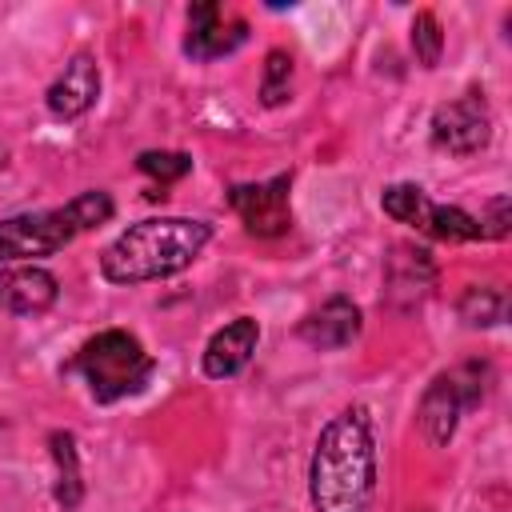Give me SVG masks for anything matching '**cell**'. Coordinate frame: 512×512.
I'll return each instance as SVG.
<instances>
[{
	"mask_svg": "<svg viewBox=\"0 0 512 512\" xmlns=\"http://www.w3.org/2000/svg\"><path fill=\"white\" fill-rule=\"evenodd\" d=\"M360 328H364L360 308L348 296H332L300 320V340L320 348V352H336V348H348L360 336Z\"/></svg>",
	"mask_w": 512,
	"mask_h": 512,
	"instance_id": "cell-13",
	"label": "cell"
},
{
	"mask_svg": "<svg viewBox=\"0 0 512 512\" xmlns=\"http://www.w3.org/2000/svg\"><path fill=\"white\" fill-rule=\"evenodd\" d=\"M256 344H260V324L252 316H236L232 324H224L220 332H212V340L204 344V376L208 380L236 376L252 360Z\"/></svg>",
	"mask_w": 512,
	"mask_h": 512,
	"instance_id": "cell-14",
	"label": "cell"
},
{
	"mask_svg": "<svg viewBox=\"0 0 512 512\" xmlns=\"http://www.w3.org/2000/svg\"><path fill=\"white\" fill-rule=\"evenodd\" d=\"M488 136H492V112H488L484 92H476V88L432 112V144L452 156L480 152L488 144Z\"/></svg>",
	"mask_w": 512,
	"mask_h": 512,
	"instance_id": "cell-7",
	"label": "cell"
},
{
	"mask_svg": "<svg viewBox=\"0 0 512 512\" xmlns=\"http://www.w3.org/2000/svg\"><path fill=\"white\" fill-rule=\"evenodd\" d=\"M108 216H112V196L100 192V188L72 196L64 208L8 216V220H0V264L32 260V256H52L64 244H72L80 232L100 228Z\"/></svg>",
	"mask_w": 512,
	"mask_h": 512,
	"instance_id": "cell-3",
	"label": "cell"
},
{
	"mask_svg": "<svg viewBox=\"0 0 512 512\" xmlns=\"http://www.w3.org/2000/svg\"><path fill=\"white\" fill-rule=\"evenodd\" d=\"M412 52H416L420 68H436L440 64L444 32H440V20L432 12H416V20H412Z\"/></svg>",
	"mask_w": 512,
	"mask_h": 512,
	"instance_id": "cell-19",
	"label": "cell"
},
{
	"mask_svg": "<svg viewBox=\"0 0 512 512\" xmlns=\"http://www.w3.org/2000/svg\"><path fill=\"white\" fill-rule=\"evenodd\" d=\"M288 88H292V56L284 48H272L264 56V76H260V100L264 108H276L288 100Z\"/></svg>",
	"mask_w": 512,
	"mask_h": 512,
	"instance_id": "cell-18",
	"label": "cell"
},
{
	"mask_svg": "<svg viewBox=\"0 0 512 512\" xmlns=\"http://www.w3.org/2000/svg\"><path fill=\"white\" fill-rule=\"evenodd\" d=\"M152 368L156 364L144 352V344L124 328L96 332L92 340H84V348L72 360V372L84 376L96 404H112V400H124V396L140 392L152 380Z\"/></svg>",
	"mask_w": 512,
	"mask_h": 512,
	"instance_id": "cell-4",
	"label": "cell"
},
{
	"mask_svg": "<svg viewBox=\"0 0 512 512\" xmlns=\"http://www.w3.org/2000/svg\"><path fill=\"white\" fill-rule=\"evenodd\" d=\"M0 168H4V152H0Z\"/></svg>",
	"mask_w": 512,
	"mask_h": 512,
	"instance_id": "cell-21",
	"label": "cell"
},
{
	"mask_svg": "<svg viewBox=\"0 0 512 512\" xmlns=\"http://www.w3.org/2000/svg\"><path fill=\"white\" fill-rule=\"evenodd\" d=\"M56 296H60V284L48 268H36V264L0 268V312L40 316L56 304Z\"/></svg>",
	"mask_w": 512,
	"mask_h": 512,
	"instance_id": "cell-12",
	"label": "cell"
},
{
	"mask_svg": "<svg viewBox=\"0 0 512 512\" xmlns=\"http://www.w3.org/2000/svg\"><path fill=\"white\" fill-rule=\"evenodd\" d=\"M212 240V228L204 220L188 216H156L124 228L100 256V272L112 284H144L164 280L180 268H188L204 244Z\"/></svg>",
	"mask_w": 512,
	"mask_h": 512,
	"instance_id": "cell-2",
	"label": "cell"
},
{
	"mask_svg": "<svg viewBox=\"0 0 512 512\" xmlns=\"http://www.w3.org/2000/svg\"><path fill=\"white\" fill-rule=\"evenodd\" d=\"M436 288V264L424 248L416 244H392L384 256V300L396 312H412L420 308Z\"/></svg>",
	"mask_w": 512,
	"mask_h": 512,
	"instance_id": "cell-9",
	"label": "cell"
},
{
	"mask_svg": "<svg viewBox=\"0 0 512 512\" xmlns=\"http://www.w3.org/2000/svg\"><path fill=\"white\" fill-rule=\"evenodd\" d=\"M248 40V24L244 20H224L220 4H192L188 8V36H184V52L192 60H216L236 52Z\"/></svg>",
	"mask_w": 512,
	"mask_h": 512,
	"instance_id": "cell-10",
	"label": "cell"
},
{
	"mask_svg": "<svg viewBox=\"0 0 512 512\" xmlns=\"http://www.w3.org/2000/svg\"><path fill=\"white\" fill-rule=\"evenodd\" d=\"M288 188H292V172H280V176L260 180V184H232L228 204L252 236H284L292 228Z\"/></svg>",
	"mask_w": 512,
	"mask_h": 512,
	"instance_id": "cell-8",
	"label": "cell"
},
{
	"mask_svg": "<svg viewBox=\"0 0 512 512\" xmlns=\"http://www.w3.org/2000/svg\"><path fill=\"white\" fill-rule=\"evenodd\" d=\"M380 208L400 220V224H412L436 240H448V244H460V240H484L480 232V220L456 204H436L428 200V192L420 184H388L380 192Z\"/></svg>",
	"mask_w": 512,
	"mask_h": 512,
	"instance_id": "cell-6",
	"label": "cell"
},
{
	"mask_svg": "<svg viewBox=\"0 0 512 512\" xmlns=\"http://www.w3.org/2000/svg\"><path fill=\"white\" fill-rule=\"evenodd\" d=\"M476 220H480V232L488 240H504L508 236V224H512V200L508 196H492L484 204V216H476Z\"/></svg>",
	"mask_w": 512,
	"mask_h": 512,
	"instance_id": "cell-20",
	"label": "cell"
},
{
	"mask_svg": "<svg viewBox=\"0 0 512 512\" xmlns=\"http://www.w3.org/2000/svg\"><path fill=\"white\" fill-rule=\"evenodd\" d=\"M488 384H492V368L480 364V360H468V364H456L448 372H440L424 396H420V428L428 436L432 448H444L460 424V416L468 408H480L484 396H488Z\"/></svg>",
	"mask_w": 512,
	"mask_h": 512,
	"instance_id": "cell-5",
	"label": "cell"
},
{
	"mask_svg": "<svg viewBox=\"0 0 512 512\" xmlns=\"http://www.w3.org/2000/svg\"><path fill=\"white\" fill-rule=\"evenodd\" d=\"M508 316V296L504 288H492V284H472L464 288L460 296V320L472 324V328H492Z\"/></svg>",
	"mask_w": 512,
	"mask_h": 512,
	"instance_id": "cell-16",
	"label": "cell"
},
{
	"mask_svg": "<svg viewBox=\"0 0 512 512\" xmlns=\"http://www.w3.org/2000/svg\"><path fill=\"white\" fill-rule=\"evenodd\" d=\"M376 492V444L364 408L336 412L308 460V496L316 512H368Z\"/></svg>",
	"mask_w": 512,
	"mask_h": 512,
	"instance_id": "cell-1",
	"label": "cell"
},
{
	"mask_svg": "<svg viewBox=\"0 0 512 512\" xmlns=\"http://www.w3.org/2000/svg\"><path fill=\"white\" fill-rule=\"evenodd\" d=\"M136 164H140V172H148L160 188L192 172V156H188V152H140V156H136ZM160 188H152V192H148V200H160V196H164Z\"/></svg>",
	"mask_w": 512,
	"mask_h": 512,
	"instance_id": "cell-17",
	"label": "cell"
},
{
	"mask_svg": "<svg viewBox=\"0 0 512 512\" xmlns=\"http://www.w3.org/2000/svg\"><path fill=\"white\" fill-rule=\"evenodd\" d=\"M96 96H100V68H96V56H92V52H76V56L64 64V72L52 80L44 104H48L52 116L76 120V116H84V112L96 104Z\"/></svg>",
	"mask_w": 512,
	"mask_h": 512,
	"instance_id": "cell-11",
	"label": "cell"
},
{
	"mask_svg": "<svg viewBox=\"0 0 512 512\" xmlns=\"http://www.w3.org/2000/svg\"><path fill=\"white\" fill-rule=\"evenodd\" d=\"M48 448H52V464H56V504L64 512H72L80 500H84V472H80V448H76V436L72 432H52L48 436Z\"/></svg>",
	"mask_w": 512,
	"mask_h": 512,
	"instance_id": "cell-15",
	"label": "cell"
}]
</instances>
